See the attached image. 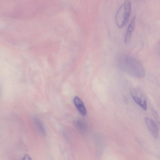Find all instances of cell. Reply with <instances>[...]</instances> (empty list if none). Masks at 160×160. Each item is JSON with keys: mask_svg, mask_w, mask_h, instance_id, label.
I'll use <instances>...</instances> for the list:
<instances>
[{"mask_svg": "<svg viewBox=\"0 0 160 160\" xmlns=\"http://www.w3.org/2000/svg\"><path fill=\"white\" fill-rule=\"evenodd\" d=\"M131 93L133 100L137 104L146 110L147 108L146 98L142 90L139 88H135L131 90Z\"/></svg>", "mask_w": 160, "mask_h": 160, "instance_id": "3", "label": "cell"}, {"mask_svg": "<svg viewBox=\"0 0 160 160\" xmlns=\"http://www.w3.org/2000/svg\"><path fill=\"white\" fill-rule=\"evenodd\" d=\"M75 126L79 131L82 134H86L88 131L87 126L84 123L81 122L77 121L75 123Z\"/></svg>", "mask_w": 160, "mask_h": 160, "instance_id": "7", "label": "cell"}, {"mask_svg": "<svg viewBox=\"0 0 160 160\" xmlns=\"http://www.w3.org/2000/svg\"><path fill=\"white\" fill-rule=\"evenodd\" d=\"M35 122L36 127L38 131L42 134L45 135L46 132L44 128L41 121L37 118L35 119Z\"/></svg>", "mask_w": 160, "mask_h": 160, "instance_id": "8", "label": "cell"}, {"mask_svg": "<svg viewBox=\"0 0 160 160\" xmlns=\"http://www.w3.org/2000/svg\"><path fill=\"white\" fill-rule=\"evenodd\" d=\"M21 160H32L30 156L28 154H25Z\"/></svg>", "mask_w": 160, "mask_h": 160, "instance_id": "10", "label": "cell"}, {"mask_svg": "<svg viewBox=\"0 0 160 160\" xmlns=\"http://www.w3.org/2000/svg\"><path fill=\"white\" fill-rule=\"evenodd\" d=\"M135 16L132 18L127 28L124 38V42L128 44L129 42L135 26Z\"/></svg>", "mask_w": 160, "mask_h": 160, "instance_id": "5", "label": "cell"}, {"mask_svg": "<svg viewBox=\"0 0 160 160\" xmlns=\"http://www.w3.org/2000/svg\"><path fill=\"white\" fill-rule=\"evenodd\" d=\"M146 125L149 132L155 139H157L159 133V128L157 123L153 119L148 117L145 118Z\"/></svg>", "mask_w": 160, "mask_h": 160, "instance_id": "4", "label": "cell"}, {"mask_svg": "<svg viewBox=\"0 0 160 160\" xmlns=\"http://www.w3.org/2000/svg\"><path fill=\"white\" fill-rule=\"evenodd\" d=\"M131 3L130 1L125 0L118 10L115 15L116 24L119 28L124 27L127 24L131 11Z\"/></svg>", "mask_w": 160, "mask_h": 160, "instance_id": "1", "label": "cell"}, {"mask_svg": "<svg viewBox=\"0 0 160 160\" xmlns=\"http://www.w3.org/2000/svg\"><path fill=\"white\" fill-rule=\"evenodd\" d=\"M74 104L80 114L83 116L86 114V111L82 100L78 97H75L73 99Z\"/></svg>", "mask_w": 160, "mask_h": 160, "instance_id": "6", "label": "cell"}, {"mask_svg": "<svg viewBox=\"0 0 160 160\" xmlns=\"http://www.w3.org/2000/svg\"><path fill=\"white\" fill-rule=\"evenodd\" d=\"M125 63L127 71L132 76L139 78L145 77L144 69L138 60L131 57H127L125 59Z\"/></svg>", "mask_w": 160, "mask_h": 160, "instance_id": "2", "label": "cell"}, {"mask_svg": "<svg viewBox=\"0 0 160 160\" xmlns=\"http://www.w3.org/2000/svg\"><path fill=\"white\" fill-rule=\"evenodd\" d=\"M151 111L154 118L156 119L158 125L160 126V119L157 111L153 108H152Z\"/></svg>", "mask_w": 160, "mask_h": 160, "instance_id": "9", "label": "cell"}]
</instances>
